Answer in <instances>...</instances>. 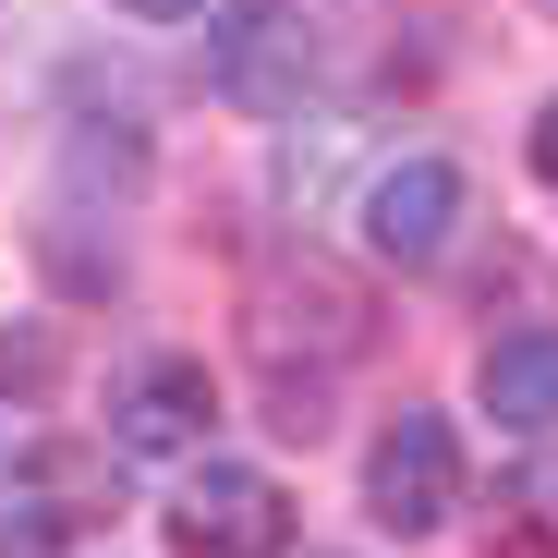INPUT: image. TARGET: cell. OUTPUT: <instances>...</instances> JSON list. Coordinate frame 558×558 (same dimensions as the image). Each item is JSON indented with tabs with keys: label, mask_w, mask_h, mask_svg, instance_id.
Returning <instances> with one entry per match:
<instances>
[{
	"label": "cell",
	"mask_w": 558,
	"mask_h": 558,
	"mask_svg": "<svg viewBox=\"0 0 558 558\" xmlns=\"http://www.w3.org/2000/svg\"><path fill=\"white\" fill-rule=\"evenodd\" d=\"M292 340H316L328 364L364 352V292H352V279H328L316 255H304V267H279L267 292H255V352H267V364H292Z\"/></svg>",
	"instance_id": "cell-7"
},
{
	"label": "cell",
	"mask_w": 558,
	"mask_h": 558,
	"mask_svg": "<svg viewBox=\"0 0 558 558\" xmlns=\"http://www.w3.org/2000/svg\"><path fill=\"white\" fill-rule=\"evenodd\" d=\"M170 546L182 558H279L292 546V498H279V474H255V461H207V474L170 498Z\"/></svg>",
	"instance_id": "cell-5"
},
{
	"label": "cell",
	"mask_w": 558,
	"mask_h": 558,
	"mask_svg": "<svg viewBox=\"0 0 558 558\" xmlns=\"http://www.w3.org/2000/svg\"><path fill=\"white\" fill-rule=\"evenodd\" d=\"M207 425H219V389H207L195 352H146V364H122V389H110V449L182 461V449H207Z\"/></svg>",
	"instance_id": "cell-6"
},
{
	"label": "cell",
	"mask_w": 558,
	"mask_h": 558,
	"mask_svg": "<svg viewBox=\"0 0 558 558\" xmlns=\"http://www.w3.org/2000/svg\"><path fill=\"white\" fill-rule=\"evenodd\" d=\"M110 522V449H25V461H0V558H49L73 534H98Z\"/></svg>",
	"instance_id": "cell-1"
},
{
	"label": "cell",
	"mask_w": 558,
	"mask_h": 558,
	"mask_svg": "<svg viewBox=\"0 0 558 558\" xmlns=\"http://www.w3.org/2000/svg\"><path fill=\"white\" fill-rule=\"evenodd\" d=\"M328 158H340V122H316V134H292V146H279V207H316Z\"/></svg>",
	"instance_id": "cell-10"
},
{
	"label": "cell",
	"mask_w": 558,
	"mask_h": 558,
	"mask_svg": "<svg viewBox=\"0 0 558 558\" xmlns=\"http://www.w3.org/2000/svg\"><path fill=\"white\" fill-rule=\"evenodd\" d=\"M534 170H546V182H558V98H546V110H534Z\"/></svg>",
	"instance_id": "cell-11"
},
{
	"label": "cell",
	"mask_w": 558,
	"mask_h": 558,
	"mask_svg": "<svg viewBox=\"0 0 558 558\" xmlns=\"http://www.w3.org/2000/svg\"><path fill=\"white\" fill-rule=\"evenodd\" d=\"M134 25H182V13H207V0H122Z\"/></svg>",
	"instance_id": "cell-12"
},
{
	"label": "cell",
	"mask_w": 558,
	"mask_h": 558,
	"mask_svg": "<svg viewBox=\"0 0 558 558\" xmlns=\"http://www.w3.org/2000/svg\"><path fill=\"white\" fill-rule=\"evenodd\" d=\"M474 401H486L510 437H546V425H558V328H510V340H486Z\"/></svg>",
	"instance_id": "cell-8"
},
{
	"label": "cell",
	"mask_w": 558,
	"mask_h": 558,
	"mask_svg": "<svg viewBox=\"0 0 558 558\" xmlns=\"http://www.w3.org/2000/svg\"><path fill=\"white\" fill-rule=\"evenodd\" d=\"M352 219H364V255L377 267H437L461 243V219H474V182H461V158H389Z\"/></svg>",
	"instance_id": "cell-4"
},
{
	"label": "cell",
	"mask_w": 558,
	"mask_h": 558,
	"mask_svg": "<svg viewBox=\"0 0 558 558\" xmlns=\"http://www.w3.org/2000/svg\"><path fill=\"white\" fill-rule=\"evenodd\" d=\"M304 73H316V25L292 13V0H219V25H207V85L231 110L279 122V110H304Z\"/></svg>",
	"instance_id": "cell-2"
},
{
	"label": "cell",
	"mask_w": 558,
	"mask_h": 558,
	"mask_svg": "<svg viewBox=\"0 0 558 558\" xmlns=\"http://www.w3.org/2000/svg\"><path fill=\"white\" fill-rule=\"evenodd\" d=\"M498 522H510V546L558 558V461H522V474L498 486Z\"/></svg>",
	"instance_id": "cell-9"
},
{
	"label": "cell",
	"mask_w": 558,
	"mask_h": 558,
	"mask_svg": "<svg viewBox=\"0 0 558 558\" xmlns=\"http://www.w3.org/2000/svg\"><path fill=\"white\" fill-rule=\"evenodd\" d=\"M364 510H377L389 534H437L461 510V437H449V413L401 401L377 425V449H364Z\"/></svg>",
	"instance_id": "cell-3"
}]
</instances>
